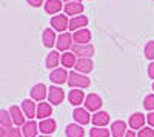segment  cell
I'll list each match as a JSON object with an SVG mask.
<instances>
[{"label": "cell", "instance_id": "5b68a950", "mask_svg": "<svg viewBox=\"0 0 154 137\" xmlns=\"http://www.w3.org/2000/svg\"><path fill=\"white\" fill-rule=\"evenodd\" d=\"M74 45V40H72V34L71 32H62L59 37H57V42H56V46L60 53H66L68 49H71Z\"/></svg>", "mask_w": 154, "mask_h": 137}, {"label": "cell", "instance_id": "1f68e13d", "mask_svg": "<svg viewBox=\"0 0 154 137\" xmlns=\"http://www.w3.org/2000/svg\"><path fill=\"white\" fill-rule=\"evenodd\" d=\"M137 137H154V128L151 126H143L142 129L139 131Z\"/></svg>", "mask_w": 154, "mask_h": 137}, {"label": "cell", "instance_id": "7402d4cb", "mask_svg": "<svg viewBox=\"0 0 154 137\" xmlns=\"http://www.w3.org/2000/svg\"><path fill=\"white\" fill-rule=\"evenodd\" d=\"M88 17L86 16H77V17H72L71 20H69V26H68V29L69 31H72V32H75L77 29H82V28H85L86 25H88Z\"/></svg>", "mask_w": 154, "mask_h": 137}, {"label": "cell", "instance_id": "d4e9b609", "mask_svg": "<svg viewBox=\"0 0 154 137\" xmlns=\"http://www.w3.org/2000/svg\"><path fill=\"white\" fill-rule=\"evenodd\" d=\"M65 134L66 137H85V129L77 123H69V125H66Z\"/></svg>", "mask_w": 154, "mask_h": 137}, {"label": "cell", "instance_id": "ffe728a7", "mask_svg": "<svg viewBox=\"0 0 154 137\" xmlns=\"http://www.w3.org/2000/svg\"><path fill=\"white\" fill-rule=\"evenodd\" d=\"M37 132H38V123L34 120L25 122V125L22 126L23 137H37Z\"/></svg>", "mask_w": 154, "mask_h": 137}, {"label": "cell", "instance_id": "ac0fdd59", "mask_svg": "<svg viewBox=\"0 0 154 137\" xmlns=\"http://www.w3.org/2000/svg\"><path fill=\"white\" fill-rule=\"evenodd\" d=\"M51 114H53V106H51L49 102H40L37 105V113H35L37 119L45 120V119H49Z\"/></svg>", "mask_w": 154, "mask_h": 137}, {"label": "cell", "instance_id": "4dcf8cb0", "mask_svg": "<svg viewBox=\"0 0 154 137\" xmlns=\"http://www.w3.org/2000/svg\"><path fill=\"white\" fill-rule=\"evenodd\" d=\"M143 108L149 113L154 111V94H148L145 99H143Z\"/></svg>", "mask_w": 154, "mask_h": 137}, {"label": "cell", "instance_id": "836d02e7", "mask_svg": "<svg viewBox=\"0 0 154 137\" xmlns=\"http://www.w3.org/2000/svg\"><path fill=\"white\" fill-rule=\"evenodd\" d=\"M28 3H29L32 8H38L40 5H45V0H28Z\"/></svg>", "mask_w": 154, "mask_h": 137}, {"label": "cell", "instance_id": "5bb4252c", "mask_svg": "<svg viewBox=\"0 0 154 137\" xmlns=\"http://www.w3.org/2000/svg\"><path fill=\"white\" fill-rule=\"evenodd\" d=\"M56 129H57V123L51 117L45 119V120H40V123H38V131H40L42 134H45V135H51Z\"/></svg>", "mask_w": 154, "mask_h": 137}, {"label": "cell", "instance_id": "4fadbf2b", "mask_svg": "<svg viewBox=\"0 0 154 137\" xmlns=\"http://www.w3.org/2000/svg\"><path fill=\"white\" fill-rule=\"evenodd\" d=\"M91 122H93V125H94V126L105 128L108 123H109V114L106 113V111H97V113L93 114Z\"/></svg>", "mask_w": 154, "mask_h": 137}, {"label": "cell", "instance_id": "2e32d148", "mask_svg": "<svg viewBox=\"0 0 154 137\" xmlns=\"http://www.w3.org/2000/svg\"><path fill=\"white\" fill-rule=\"evenodd\" d=\"M85 6L82 2H68L65 3V14L66 16H72V17H77V16H82Z\"/></svg>", "mask_w": 154, "mask_h": 137}, {"label": "cell", "instance_id": "8fae6325", "mask_svg": "<svg viewBox=\"0 0 154 137\" xmlns=\"http://www.w3.org/2000/svg\"><path fill=\"white\" fill-rule=\"evenodd\" d=\"M72 119L77 125H88L91 117H89V111L85 108H75L72 113Z\"/></svg>", "mask_w": 154, "mask_h": 137}, {"label": "cell", "instance_id": "603a6c76", "mask_svg": "<svg viewBox=\"0 0 154 137\" xmlns=\"http://www.w3.org/2000/svg\"><path fill=\"white\" fill-rule=\"evenodd\" d=\"M43 6H45V11L48 12V14L57 16L59 12L62 11V8H63V3L60 2V0H46Z\"/></svg>", "mask_w": 154, "mask_h": 137}, {"label": "cell", "instance_id": "52a82bcc", "mask_svg": "<svg viewBox=\"0 0 154 137\" xmlns=\"http://www.w3.org/2000/svg\"><path fill=\"white\" fill-rule=\"evenodd\" d=\"M48 97V88L45 83H35L31 88V99L35 102H42Z\"/></svg>", "mask_w": 154, "mask_h": 137}, {"label": "cell", "instance_id": "e575fe53", "mask_svg": "<svg viewBox=\"0 0 154 137\" xmlns=\"http://www.w3.org/2000/svg\"><path fill=\"white\" fill-rule=\"evenodd\" d=\"M148 77L154 80V62H151L148 65Z\"/></svg>", "mask_w": 154, "mask_h": 137}, {"label": "cell", "instance_id": "7c38bea8", "mask_svg": "<svg viewBox=\"0 0 154 137\" xmlns=\"http://www.w3.org/2000/svg\"><path fill=\"white\" fill-rule=\"evenodd\" d=\"M9 114H11V119H12V123L16 126H23L25 125V114L20 106L17 105H12L9 108Z\"/></svg>", "mask_w": 154, "mask_h": 137}, {"label": "cell", "instance_id": "d6a6232c", "mask_svg": "<svg viewBox=\"0 0 154 137\" xmlns=\"http://www.w3.org/2000/svg\"><path fill=\"white\" fill-rule=\"evenodd\" d=\"M5 137H23V134H22V129L12 128V129H8V132H6Z\"/></svg>", "mask_w": 154, "mask_h": 137}, {"label": "cell", "instance_id": "60d3db41", "mask_svg": "<svg viewBox=\"0 0 154 137\" xmlns=\"http://www.w3.org/2000/svg\"><path fill=\"white\" fill-rule=\"evenodd\" d=\"M152 90H154V82H152Z\"/></svg>", "mask_w": 154, "mask_h": 137}, {"label": "cell", "instance_id": "d590c367", "mask_svg": "<svg viewBox=\"0 0 154 137\" xmlns=\"http://www.w3.org/2000/svg\"><path fill=\"white\" fill-rule=\"evenodd\" d=\"M146 122H148V125H149L151 128H154V111L146 116Z\"/></svg>", "mask_w": 154, "mask_h": 137}, {"label": "cell", "instance_id": "7a4b0ae2", "mask_svg": "<svg viewBox=\"0 0 154 137\" xmlns=\"http://www.w3.org/2000/svg\"><path fill=\"white\" fill-rule=\"evenodd\" d=\"M85 109H88L89 113H97V111H100L102 105H103V102H102V97L96 93H89L86 97H85Z\"/></svg>", "mask_w": 154, "mask_h": 137}, {"label": "cell", "instance_id": "f1b7e54d", "mask_svg": "<svg viewBox=\"0 0 154 137\" xmlns=\"http://www.w3.org/2000/svg\"><path fill=\"white\" fill-rule=\"evenodd\" d=\"M111 131L106 129V128H99V126H94L91 131H89V135L91 137H109Z\"/></svg>", "mask_w": 154, "mask_h": 137}, {"label": "cell", "instance_id": "8992f818", "mask_svg": "<svg viewBox=\"0 0 154 137\" xmlns=\"http://www.w3.org/2000/svg\"><path fill=\"white\" fill-rule=\"evenodd\" d=\"M65 99V91L60 86H49L48 88V102L51 105H60Z\"/></svg>", "mask_w": 154, "mask_h": 137}, {"label": "cell", "instance_id": "d6986e66", "mask_svg": "<svg viewBox=\"0 0 154 137\" xmlns=\"http://www.w3.org/2000/svg\"><path fill=\"white\" fill-rule=\"evenodd\" d=\"M85 94H83V91L82 90H71L69 93H68V100H69V103L72 105V106H75V108H79V105H82L83 102H85Z\"/></svg>", "mask_w": 154, "mask_h": 137}, {"label": "cell", "instance_id": "44dd1931", "mask_svg": "<svg viewBox=\"0 0 154 137\" xmlns=\"http://www.w3.org/2000/svg\"><path fill=\"white\" fill-rule=\"evenodd\" d=\"M42 42H43V45H45L46 48H53V46L56 45L57 35H56V32H54L53 28L43 29V32H42Z\"/></svg>", "mask_w": 154, "mask_h": 137}, {"label": "cell", "instance_id": "9c48e42d", "mask_svg": "<svg viewBox=\"0 0 154 137\" xmlns=\"http://www.w3.org/2000/svg\"><path fill=\"white\" fill-rule=\"evenodd\" d=\"M72 40H74V45H86L91 40V31L88 28H82V29H77L74 34H72Z\"/></svg>", "mask_w": 154, "mask_h": 137}, {"label": "cell", "instance_id": "74e56055", "mask_svg": "<svg viewBox=\"0 0 154 137\" xmlns=\"http://www.w3.org/2000/svg\"><path fill=\"white\" fill-rule=\"evenodd\" d=\"M125 137H137V135H136V132H134L133 129H130V131H126Z\"/></svg>", "mask_w": 154, "mask_h": 137}, {"label": "cell", "instance_id": "30bf717a", "mask_svg": "<svg viewBox=\"0 0 154 137\" xmlns=\"http://www.w3.org/2000/svg\"><path fill=\"white\" fill-rule=\"evenodd\" d=\"M145 123H146V117L142 114V113H134L130 116V120H128V125L131 126L133 131H140L143 126H145Z\"/></svg>", "mask_w": 154, "mask_h": 137}, {"label": "cell", "instance_id": "484cf974", "mask_svg": "<svg viewBox=\"0 0 154 137\" xmlns=\"http://www.w3.org/2000/svg\"><path fill=\"white\" fill-rule=\"evenodd\" d=\"M45 63H46V68L48 69H56L59 65H60V54L57 51H51L48 56H46V60H45Z\"/></svg>", "mask_w": 154, "mask_h": 137}, {"label": "cell", "instance_id": "9a60e30c", "mask_svg": "<svg viewBox=\"0 0 154 137\" xmlns=\"http://www.w3.org/2000/svg\"><path fill=\"white\" fill-rule=\"evenodd\" d=\"M22 111H23V114L25 117H28L29 120H32L35 117V113H37V106L34 103L32 99H25V100L22 102Z\"/></svg>", "mask_w": 154, "mask_h": 137}, {"label": "cell", "instance_id": "cb8c5ba5", "mask_svg": "<svg viewBox=\"0 0 154 137\" xmlns=\"http://www.w3.org/2000/svg\"><path fill=\"white\" fill-rule=\"evenodd\" d=\"M111 134L114 137H125L126 134V123L123 120H116L111 123Z\"/></svg>", "mask_w": 154, "mask_h": 137}, {"label": "cell", "instance_id": "ba28073f", "mask_svg": "<svg viewBox=\"0 0 154 137\" xmlns=\"http://www.w3.org/2000/svg\"><path fill=\"white\" fill-rule=\"evenodd\" d=\"M68 76H69V72L65 68H56V69L51 71L49 80L53 83H56V85H62V83L68 82Z\"/></svg>", "mask_w": 154, "mask_h": 137}, {"label": "cell", "instance_id": "8d00e7d4", "mask_svg": "<svg viewBox=\"0 0 154 137\" xmlns=\"http://www.w3.org/2000/svg\"><path fill=\"white\" fill-rule=\"evenodd\" d=\"M6 132H8V129H6V128H3L2 125H0V137H5V135H6Z\"/></svg>", "mask_w": 154, "mask_h": 137}, {"label": "cell", "instance_id": "6da1fadb", "mask_svg": "<svg viewBox=\"0 0 154 137\" xmlns=\"http://www.w3.org/2000/svg\"><path fill=\"white\" fill-rule=\"evenodd\" d=\"M71 88H77V90H86L91 85L89 77H86V74H80L77 71H71L68 76V82H66Z\"/></svg>", "mask_w": 154, "mask_h": 137}, {"label": "cell", "instance_id": "4316f807", "mask_svg": "<svg viewBox=\"0 0 154 137\" xmlns=\"http://www.w3.org/2000/svg\"><path fill=\"white\" fill-rule=\"evenodd\" d=\"M75 62H77V57L74 56V53H63L60 56V63L63 68H72L75 66Z\"/></svg>", "mask_w": 154, "mask_h": 137}, {"label": "cell", "instance_id": "3957f363", "mask_svg": "<svg viewBox=\"0 0 154 137\" xmlns=\"http://www.w3.org/2000/svg\"><path fill=\"white\" fill-rule=\"evenodd\" d=\"M71 53H74V56L79 57V59H91L94 56V46L91 43H86V45H72Z\"/></svg>", "mask_w": 154, "mask_h": 137}, {"label": "cell", "instance_id": "f35d334b", "mask_svg": "<svg viewBox=\"0 0 154 137\" xmlns=\"http://www.w3.org/2000/svg\"><path fill=\"white\" fill-rule=\"evenodd\" d=\"M65 3H68V2H80V0H63Z\"/></svg>", "mask_w": 154, "mask_h": 137}, {"label": "cell", "instance_id": "f546056e", "mask_svg": "<svg viewBox=\"0 0 154 137\" xmlns=\"http://www.w3.org/2000/svg\"><path fill=\"white\" fill-rule=\"evenodd\" d=\"M145 57L151 62H154V40H149L145 45Z\"/></svg>", "mask_w": 154, "mask_h": 137}, {"label": "cell", "instance_id": "ab89813d", "mask_svg": "<svg viewBox=\"0 0 154 137\" xmlns=\"http://www.w3.org/2000/svg\"><path fill=\"white\" fill-rule=\"evenodd\" d=\"M38 137H51V135H45V134H43V135H38Z\"/></svg>", "mask_w": 154, "mask_h": 137}, {"label": "cell", "instance_id": "e0dca14e", "mask_svg": "<svg viewBox=\"0 0 154 137\" xmlns=\"http://www.w3.org/2000/svg\"><path fill=\"white\" fill-rule=\"evenodd\" d=\"M75 71L80 72V74H89L94 69V63L91 59H77L75 62Z\"/></svg>", "mask_w": 154, "mask_h": 137}, {"label": "cell", "instance_id": "277c9868", "mask_svg": "<svg viewBox=\"0 0 154 137\" xmlns=\"http://www.w3.org/2000/svg\"><path fill=\"white\" fill-rule=\"evenodd\" d=\"M51 26H53L54 31H59L60 34H62V32H66V29H68V26H69L68 16H65V14L53 16V17H51Z\"/></svg>", "mask_w": 154, "mask_h": 137}, {"label": "cell", "instance_id": "83f0119b", "mask_svg": "<svg viewBox=\"0 0 154 137\" xmlns=\"http://www.w3.org/2000/svg\"><path fill=\"white\" fill-rule=\"evenodd\" d=\"M0 125H2L3 128H6V129H12V128H14V126H12V119H11L9 111L0 109Z\"/></svg>", "mask_w": 154, "mask_h": 137}]
</instances>
